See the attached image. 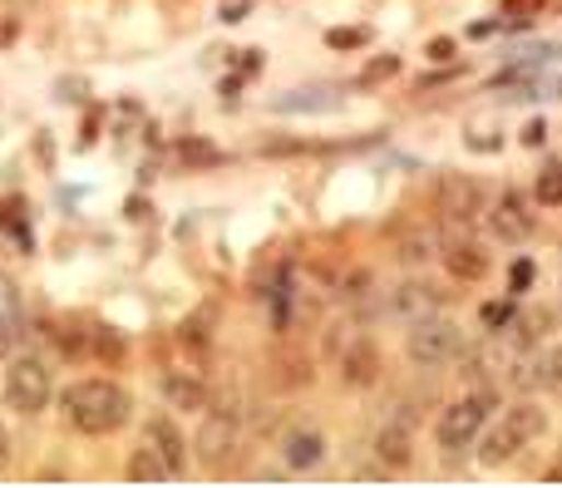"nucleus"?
<instances>
[{
    "mask_svg": "<svg viewBox=\"0 0 562 488\" xmlns=\"http://www.w3.org/2000/svg\"><path fill=\"white\" fill-rule=\"evenodd\" d=\"M163 399H168V409L197 415V409L213 405V390H207L197 375H187V370H168V375H163Z\"/></svg>",
    "mask_w": 562,
    "mask_h": 488,
    "instance_id": "obj_16",
    "label": "nucleus"
},
{
    "mask_svg": "<svg viewBox=\"0 0 562 488\" xmlns=\"http://www.w3.org/2000/svg\"><path fill=\"white\" fill-rule=\"evenodd\" d=\"M493 399H498V390H473V395L454 399L449 409H439V419H434V444H439V454L454 458V454H463V449H473V439L489 425Z\"/></svg>",
    "mask_w": 562,
    "mask_h": 488,
    "instance_id": "obj_3",
    "label": "nucleus"
},
{
    "mask_svg": "<svg viewBox=\"0 0 562 488\" xmlns=\"http://www.w3.org/2000/svg\"><path fill=\"white\" fill-rule=\"evenodd\" d=\"M463 346H469V340H463L459 321H449L444 311L439 316L414 321V326L404 330V356H410V365H420V370H449Z\"/></svg>",
    "mask_w": 562,
    "mask_h": 488,
    "instance_id": "obj_4",
    "label": "nucleus"
},
{
    "mask_svg": "<svg viewBox=\"0 0 562 488\" xmlns=\"http://www.w3.org/2000/svg\"><path fill=\"white\" fill-rule=\"evenodd\" d=\"M558 100H562V84H558Z\"/></svg>",
    "mask_w": 562,
    "mask_h": 488,
    "instance_id": "obj_32",
    "label": "nucleus"
},
{
    "mask_svg": "<svg viewBox=\"0 0 562 488\" xmlns=\"http://www.w3.org/2000/svg\"><path fill=\"white\" fill-rule=\"evenodd\" d=\"M59 415H65L69 429L99 439V434H114V429L128 425V415H134V395H128L118 380L89 375V380L65 385V395H59Z\"/></svg>",
    "mask_w": 562,
    "mask_h": 488,
    "instance_id": "obj_1",
    "label": "nucleus"
},
{
    "mask_svg": "<svg viewBox=\"0 0 562 488\" xmlns=\"http://www.w3.org/2000/svg\"><path fill=\"white\" fill-rule=\"evenodd\" d=\"M325 45H331V50H355V45H365V31H331Z\"/></svg>",
    "mask_w": 562,
    "mask_h": 488,
    "instance_id": "obj_27",
    "label": "nucleus"
},
{
    "mask_svg": "<svg viewBox=\"0 0 562 488\" xmlns=\"http://www.w3.org/2000/svg\"><path fill=\"white\" fill-rule=\"evenodd\" d=\"M400 257L404 262H420V267H424V262H429L434 257V237H429V232H404V237H400Z\"/></svg>",
    "mask_w": 562,
    "mask_h": 488,
    "instance_id": "obj_21",
    "label": "nucleus"
},
{
    "mask_svg": "<svg viewBox=\"0 0 562 488\" xmlns=\"http://www.w3.org/2000/svg\"><path fill=\"white\" fill-rule=\"evenodd\" d=\"M444 297H449V291H439L434 281L404 277L400 287L390 291V316L404 321V326H414V321H424V316H439V311H444Z\"/></svg>",
    "mask_w": 562,
    "mask_h": 488,
    "instance_id": "obj_10",
    "label": "nucleus"
},
{
    "mask_svg": "<svg viewBox=\"0 0 562 488\" xmlns=\"http://www.w3.org/2000/svg\"><path fill=\"white\" fill-rule=\"evenodd\" d=\"M197 454H203V468L217 474L227 458L237 454V425L227 415H207L203 419V434H197Z\"/></svg>",
    "mask_w": 562,
    "mask_h": 488,
    "instance_id": "obj_14",
    "label": "nucleus"
},
{
    "mask_svg": "<svg viewBox=\"0 0 562 488\" xmlns=\"http://www.w3.org/2000/svg\"><path fill=\"white\" fill-rule=\"evenodd\" d=\"M375 464L385 468V474H400V468L414 464V429L410 419H385L380 429H375Z\"/></svg>",
    "mask_w": 562,
    "mask_h": 488,
    "instance_id": "obj_12",
    "label": "nucleus"
},
{
    "mask_svg": "<svg viewBox=\"0 0 562 488\" xmlns=\"http://www.w3.org/2000/svg\"><path fill=\"white\" fill-rule=\"evenodd\" d=\"M331 356L341 365V380L351 390H370L380 380V350H375L370 336H345V340H331Z\"/></svg>",
    "mask_w": 562,
    "mask_h": 488,
    "instance_id": "obj_8",
    "label": "nucleus"
},
{
    "mask_svg": "<svg viewBox=\"0 0 562 488\" xmlns=\"http://www.w3.org/2000/svg\"><path fill=\"white\" fill-rule=\"evenodd\" d=\"M542 429H548V415H542V405H532V399H518V405L503 409V419L489 429V434L479 439V464L498 468L508 464V458H518L523 449L532 444V439H542Z\"/></svg>",
    "mask_w": 562,
    "mask_h": 488,
    "instance_id": "obj_2",
    "label": "nucleus"
},
{
    "mask_svg": "<svg viewBox=\"0 0 562 488\" xmlns=\"http://www.w3.org/2000/svg\"><path fill=\"white\" fill-rule=\"evenodd\" d=\"M434 208L444 212V222L454 228H473V222L489 212V188L469 173H444L439 188H434Z\"/></svg>",
    "mask_w": 562,
    "mask_h": 488,
    "instance_id": "obj_6",
    "label": "nucleus"
},
{
    "mask_svg": "<svg viewBox=\"0 0 562 488\" xmlns=\"http://www.w3.org/2000/svg\"><path fill=\"white\" fill-rule=\"evenodd\" d=\"M124 474L134 478V484H153V478H168V468L158 464V458L148 454L144 444H138V449H134V458H128V468H124Z\"/></svg>",
    "mask_w": 562,
    "mask_h": 488,
    "instance_id": "obj_19",
    "label": "nucleus"
},
{
    "mask_svg": "<svg viewBox=\"0 0 562 488\" xmlns=\"http://www.w3.org/2000/svg\"><path fill=\"white\" fill-rule=\"evenodd\" d=\"M138 444L148 449V454L158 458V464L168 468V478H177L187 468V444H183V429H177L173 415H148L144 419V434H138Z\"/></svg>",
    "mask_w": 562,
    "mask_h": 488,
    "instance_id": "obj_9",
    "label": "nucleus"
},
{
    "mask_svg": "<svg viewBox=\"0 0 562 488\" xmlns=\"http://www.w3.org/2000/svg\"><path fill=\"white\" fill-rule=\"evenodd\" d=\"M548 0H503V15H508V25H532V15L542 11Z\"/></svg>",
    "mask_w": 562,
    "mask_h": 488,
    "instance_id": "obj_22",
    "label": "nucleus"
},
{
    "mask_svg": "<svg viewBox=\"0 0 562 488\" xmlns=\"http://www.w3.org/2000/svg\"><path fill=\"white\" fill-rule=\"evenodd\" d=\"M345 104L341 84H306V90H286L272 100L276 114H335Z\"/></svg>",
    "mask_w": 562,
    "mask_h": 488,
    "instance_id": "obj_13",
    "label": "nucleus"
},
{
    "mask_svg": "<svg viewBox=\"0 0 562 488\" xmlns=\"http://www.w3.org/2000/svg\"><path fill=\"white\" fill-rule=\"evenodd\" d=\"M483 218H489L493 237H498V242H513V247H518V242H528L532 228H538V212H532V202L523 198L518 188H503L498 198L489 202V212H483Z\"/></svg>",
    "mask_w": 562,
    "mask_h": 488,
    "instance_id": "obj_7",
    "label": "nucleus"
},
{
    "mask_svg": "<svg viewBox=\"0 0 562 488\" xmlns=\"http://www.w3.org/2000/svg\"><path fill=\"white\" fill-rule=\"evenodd\" d=\"M513 321V301H489V306H483V326L489 330H503Z\"/></svg>",
    "mask_w": 562,
    "mask_h": 488,
    "instance_id": "obj_25",
    "label": "nucleus"
},
{
    "mask_svg": "<svg viewBox=\"0 0 562 488\" xmlns=\"http://www.w3.org/2000/svg\"><path fill=\"white\" fill-rule=\"evenodd\" d=\"M0 321H25L20 316V297H15V281L0 277Z\"/></svg>",
    "mask_w": 562,
    "mask_h": 488,
    "instance_id": "obj_23",
    "label": "nucleus"
},
{
    "mask_svg": "<svg viewBox=\"0 0 562 488\" xmlns=\"http://www.w3.org/2000/svg\"><path fill=\"white\" fill-rule=\"evenodd\" d=\"M542 139H548V129H542V119H532L528 129H523V143H532V149H538Z\"/></svg>",
    "mask_w": 562,
    "mask_h": 488,
    "instance_id": "obj_28",
    "label": "nucleus"
},
{
    "mask_svg": "<svg viewBox=\"0 0 562 488\" xmlns=\"http://www.w3.org/2000/svg\"><path fill=\"white\" fill-rule=\"evenodd\" d=\"M0 395L15 415H39V409L55 399V375H49V360L45 356H10L5 380H0Z\"/></svg>",
    "mask_w": 562,
    "mask_h": 488,
    "instance_id": "obj_5",
    "label": "nucleus"
},
{
    "mask_svg": "<svg viewBox=\"0 0 562 488\" xmlns=\"http://www.w3.org/2000/svg\"><path fill=\"white\" fill-rule=\"evenodd\" d=\"M325 434L316 425H291L282 434V464L291 468V474H316V468L325 464Z\"/></svg>",
    "mask_w": 562,
    "mask_h": 488,
    "instance_id": "obj_11",
    "label": "nucleus"
},
{
    "mask_svg": "<svg viewBox=\"0 0 562 488\" xmlns=\"http://www.w3.org/2000/svg\"><path fill=\"white\" fill-rule=\"evenodd\" d=\"M177 159H183V169H217V163H222V149L197 139V133H187V139L177 143Z\"/></svg>",
    "mask_w": 562,
    "mask_h": 488,
    "instance_id": "obj_17",
    "label": "nucleus"
},
{
    "mask_svg": "<svg viewBox=\"0 0 562 488\" xmlns=\"http://www.w3.org/2000/svg\"><path fill=\"white\" fill-rule=\"evenodd\" d=\"M10 464V434H5V425H0V468Z\"/></svg>",
    "mask_w": 562,
    "mask_h": 488,
    "instance_id": "obj_30",
    "label": "nucleus"
},
{
    "mask_svg": "<svg viewBox=\"0 0 562 488\" xmlns=\"http://www.w3.org/2000/svg\"><path fill=\"white\" fill-rule=\"evenodd\" d=\"M449 55H454L449 40H434V45H429V60H449Z\"/></svg>",
    "mask_w": 562,
    "mask_h": 488,
    "instance_id": "obj_29",
    "label": "nucleus"
},
{
    "mask_svg": "<svg viewBox=\"0 0 562 488\" xmlns=\"http://www.w3.org/2000/svg\"><path fill=\"white\" fill-rule=\"evenodd\" d=\"M532 202H538V208H562V163H548V169L538 173Z\"/></svg>",
    "mask_w": 562,
    "mask_h": 488,
    "instance_id": "obj_18",
    "label": "nucleus"
},
{
    "mask_svg": "<svg viewBox=\"0 0 562 488\" xmlns=\"http://www.w3.org/2000/svg\"><path fill=\"white\" fill-rule=\"evenodd\" d=\"M444 267H449L454 281H483V277H489V267H493V257L483 252V242L454 237L449 247H444Z\"/></svg>",
    "mask_w": 562,
    "mask_h": 488,
    "instance_id": "obj_15",
    "label": "nucleus"
},
{
    "mask_svg": "<svg viewBox=\"0 0 562 488\" xmlns=\"http://www.w3.org/2000/svg\"><path fill=\"white\" fill-rule=\"evenodd\" d=\"M532 375H538L542 390H558V395H562V346L548 350L542 360H532Z\"/></svg>",
    "mask_w": 562,
    "mask_h": 488,
    "instance_id": "obj_20",
    "label": "nucleus"
},
{
    "mask_svg": "<svg viewBox=\"0 0 562 488\" xmlns=\"http://www.w3.org/2000/svg\"><path fill=\"white\" fill-rule=\"evenodd\" d=\"M552 478H562V464H558V468H552Z\"/></svg>",
    "mask_w": 562,
    "mask_h": 488,
    "instance_id": "obj_31",
    "label": "nucleus"
},
{
    "mask_svg": "<svg viewBox=\"0 0 562 488\" xmlns=\"http://www.w3.org/2000/svg\"><path fill=\"white\" fill-rule=\"evenodd\" d=\"M394 70H400V60H394V55H385V60H370V65H365V74H360V84H380V80H390Z\"/></svg>",
    "mask_w": 562,
    "mask_h": 488,
    "instance_id": "obj_24",
    "label": "nucleus"
},
{
    "mask_svg": "<svg viewBox=\"0 0 562 488\" xmlns=\"http://www.w3.org/2000/svg\"><path fill=\"white\" fill-rule=\"evenodd\" d=\"M508 287H513V297H523V291L532 287V262H528V257H518V262H513V271H508Z\"/></svg>",
    "mask_w": 562,
    "mask_h": 488,
    "instance_id": "obj_26",
    "label": "nucleus"
}]
</instances>
